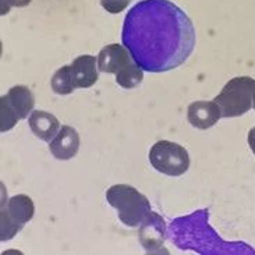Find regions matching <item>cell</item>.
<instances>
[{
    "label": "cell",
    "mask_w": 255,
    "mask_h": 255,
    "mask_svg": "<svg viewBox=\"0 0 255 255\" xmlns=\"http://www.w3.org/2000/svg\"><path fill=\"white\" fill-rule=\"evenodd\" d=\"M35 205L34 201L31 200L25 194H18L8 198L7 202L1 204V212H0V239L1 242L11 240L14 236L25 226V223L34 218Z\"/></svg>",
    "instance_id": "8"
},
{
    "label": "cell",
    "mask_w": 255,
    "mask_h": 255,
    "mask_svg": "<svg viewBox=\"0 0 255 255\" xmlns=\"http://www.w3.org/2000/svg\"><path fill=\"white\" fill-rule=\"evenodd\" d=\"M149 162L155 170L170 177H179L190 169V155L186 148L166 139L153 144Z\"/></svg>",
    "instance_id": "6"
},
{
    "label": "cell",
    "mask_w": 255,
    "mask_h": 255,
    "mask_svg": "<svg viewBox=\"0 0 255 255\" xmlns=\"http://www.w3.org/2000/svg\"><path fill=\"white\" fill-rule=\"evenodd\" d=\"M187 118L190 125L198 130H208L214 127L222 118V111L215 101H198L188 106Z\"/></svg>",
    "instance_id": "11"
},
{
    "label": "cell",
    "mask_w": 255,
    "mask_h": 255,
    "mask_svg": "<svg viewBox=\"0 0 255 255\" xmlns=\"http://www.w3.org/2000/svg\"><path fill=\"white\" fill-rule=\"evenodd\" d=\"M253 108L255 109V88H254V95H253Z\"/></svg>",
    "instance_id": "18"
},
{
    "label": "cell",
    "mask_w": 255,
    "mask_h": 255,
    "mask_svg": "<svg viewBox=\"0 0 255 255\" xmlns=\"http://www.w3.org/2000/svg\"><path fill=\"white\" fill-rule=\"evenodd\" d=\"M78 149H80V135L76 128L70 126H62L57 135L49 142V151L59 160L73 159L78 153Z\"/></svg>",
    "instance_id": "12"
},
{
    "label": "cell",
    "mask_w": 255,
    "mask_h": 255,
    "mask_svg": "<svg viewBox=\"0 0 255 255\" xmlns=\"http://www.w3.org/2000/svg\"><path fill=\"white\" fill-rule=\"evenodd\" d=\"M165 226V221L156 212H151L139 226V243L148 254H167L163 249V242L167 237V229Z\"/></svg>",
    "instance_id": "9"
},
{
    "label": "cell",
    "mask_w": 255,
    "mask_h": 255,
    "mask_svg": "<svg viewBox=\"0 0 255 255\" xmlns=\"http://www.w3.org/2000/svg\"><path fill=\"white\" fill-rule=\"evenodd\" d=\"M255 81L251 77H235L223 87L214 101L219 105L222 118H239L253 108Z\"/></svg>",
    "instance_id": "5"
},
{
    "label": "cell",
    "mask_w": 255,
    "mask_h": 255,
    "mask_svg": "<svg viewBox=\"0 0 255 255\" xmlns=\"http://www.w3.org/2000/svg\"><path fill=\"white\" fill-rule=\"evenodd\" d=\"M98 57L91 55L78 56L70 64V76L74 88H91L98 81Z\"/></svg>",
    "instance_id": "10"
},
{
    "label": "cell",
    "mask_w": 255,
    "mask_h": 255,
    "mask_svg": "<svg viewBox=\"0 0 255 255\" xmlns=\"http://www.w3.org/2000/svg\"><path fill=\"white\" fill-rule=\"evenodd\" d=\"M249 145L255 155V127L249 131Z\"/></svg>",
    "instance_id": "17"
},
{
    "label": "cell",
    "mask_w": 255,
    "mask_h": 255,
    "mask_svg": "<svg viewBox=\"0 0 255 255\" xmlns=\"http://www.w3.org/2000/svg\"><path fill=\"white\" fill-rule=\"evenodd\" d=\"M32 0H0L1 4V15H6L11 7H25L31 3Z\"/></svg>",
    "instance_id": "16"
},
{
    "label": "cell",
    "mask_w": 255,
    "mask_h": 255,
    "mask_svg": "<svg viewBox=\"0 0 255 255\" xmlns=\"http://www.w3.org/2000/svg\"><path fill=\"white\" fill-rule=\"evenodd\" d=\"M195 41L193 21L170 0H142L126 14L122 42L144 71L165 73L184 64Z\"/></svg>",
    "instance_id": "1"
},
{
    "label": "cell",
    "mask_w": 255,
    "mask_h": 255,
    "mask_svg": "<svg viewBox=\"0 0 255 255\" xmlns=\"http://www.w3.org/2000/svg\"><path fill=\"white\" fill-rule=\"evenodd\" d=\"M35 106L32 91L25 85H15L0 99V130H11L18 120L27 119Z\"/></svg>",
    "instance_id": "7"
},
{
    "label": "cell",
    "mask_w": 255,
    "mask_h": 255,
    "mask_svg": "<svg viewBox=\"0 0 255 255\" xmlns=\"http://www.w3.org/2000/svg\"><path fill=\"white\" fill-rule=\"evenodd\" d=\"M98 67L102 73L115 74L116 83L126 90L135 88L144 80V70L125 45L112 43L105 46L98 56Z\"/></svg>",
    "instance_id": "3"
},
{
    "label": "cell",
    "mask_w": 255,
    "mask_h": 255,
    "mask_svg": "<svg viewBox=\"0 0 255 255\" xmlns=\"http://www.w3.org/2000/svg\"><path fill=\"white\" fill-rule=\"evenodd\" d=\"M130 3L131 0H101V6L111 14L122 13Z\"/></svg>",
    "instance_id": "15"
},
{
    "label": "cell",
    "mask_w": 255,
    "mask_h": 255,
    "mask_svg": "<svg viewBox=\"0 0 255 255\" xmlns=\"http://www.w3.org/2000/svg\"><path fill=\"white\" fill-rule=\"evenodd\" d=\"M167 237L177 249L193 250L201 255H255V250L246 243L225 242L209 225L208 209L170 222Z\"/></svg>",
    "instance_id": "2"
},
{
    "label": "cell",
    "mask_w": 255,
    "mask_h": 255,
    "mask_svg": "<svg viewBox=\"0 0 255 255\" xmlns=\"http://www.w3.org/2000/svg\"><path fill=\"white\" fill-rule=\"evenodd\" d=\"M106 201L118 209L119 219L128 228H138L151 215V204L144 194L128 184H116L106 191Z\"/></svg>",
    "instance_id": "4"
},
{
    "label": "cell",
    "mask_w": 255,
    "mask_h": 255,
    "mask_svg": "<svg viewBox=\"0 0 255 255\" xmlns=\"http://www.w3.org/2000/svg\"><path fill=\"white\" fill-rule=\"evenodd\" d=\"M50 87L57 95H69L76 90L71 81V76H70V64L63 66L56 71L50 80Z\"/></svg>",
    "instance_id": "14"
},
{
    "label": "cell",
    "mask_w": 255,
    "mask_h": 255,
    "mask_svg": "<svg viewBox=\"0 0 255 255\" xmlns=\"http://www.w3.org/2000/svg\"><path fill=\"white\" fill-rule=\"evenodd\" d=\"M28 125L36 137L46 142H50L62 128L55 115L43 111H32L28 118Z\"/></svg>",
    "instance_id": "13"
}]
</instances>
